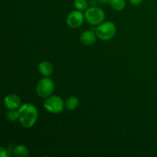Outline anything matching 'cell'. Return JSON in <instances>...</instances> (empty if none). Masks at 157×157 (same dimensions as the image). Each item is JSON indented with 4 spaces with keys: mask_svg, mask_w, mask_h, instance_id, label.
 <instances>
[{
    "mask_svg": "<svg viewBox=\"0 0 157 157\" xmlns=\"http://www.w3.org/2000/svg\"><path fill=\"white\" fill-rule=\"evenodd\" d=\"M18 119L25 128H31L35 125L38 119V110L34 105L25 104L18 109Z\"/></svg>",
    "mask_w": 157,
    "mask_h": 157,
    "instance_id": "obj_1",
    "label": "cell"
},
{
    "mask_svg": "<svg viewBox=\"0 0 157 157\" xmlns=\"http://www.w3.org/2000/svg\"><path fill=\"white\" fill-rule=\"evenodd\" d=\"M116 32V25L111 21H106V22L100 25L95 31L97 36L104 41L111 39L115 35Z\"/></svg>",
    "mask_w": 157,
    "mask_h": 157,
    "instance_id": "obj_2",
    "label": "cell"
},
{
    "mask_svg": "<svg viewBox=\"0 0 157 157\" xmlns=\"http://www.w3.org/2000/svg\"><path fill=\"white\" fill-rule=\"evenodd\" d=\"M84 18L89 24L96 25L104 21L105 18V13L100 8L91 7L86 10Z\"/></svg>",
    "mask_w": 157,
    "mask_h": 157,
    "instance_id": "obj_3",
    "label": "cell"
},
{
    "mask_svg": "<svg viewBox=\"0 0 157 157\" xmlns=\"http://www.w3.org/2000/svg\"><path fill=\"white\" fill-rule=\"evenodd\" d=\"M54 90H55V83L49 78H42L37 84L36 92L40 98H48L53 93Z\"/></svg>",
    "mask_w": 157,
    "mask_h": 157,
    "instance_id": "obj_4",
    "label": "cell"
},
{
    "mask_svg": "<svg viewBox=\"0 0 157 157\" xmlns=\"http://www.w3.org/2000/svg\"><path fill=\"white\" fill-rule=\"evenodd\" d=\"M44 107L50 113H59L64 110V101L58 95L48 97L44 102Z\"/></svg>",
    "mask_w": 157,
    "mask_h": 157,
    "instance_id": "obj_5",
    "label": "cell"
},
{
    "mask_svg": "<svg viewBox=\"0 0 157 157\" xmlns=\"http://www.w3.org/2000/svg\"><path fill=\"white\" fill-rule=\"evenodd\" d=\"M84 18H85L81 11H73L67 16V24L69 27L72 29H76L83 24Z\"/></svg>",
    "mask_w": 157,
    "mask_h": 157,
    "instance_id": "obj_6",
    "label": "cell"
},
{
    "mask_svg": "<svg viewBox=\"0 0 157 157\" xmlns=\"http://www.w3.org/2000/svg\"><path fill=\"white\" fill-rule=\"evenodd\" d=\"M4 104L9 110H17L19 108L21 100L16 94H9L4 98Z\"/></svg>",
    "mask_w": 157,
    "mask_h": 157,
    "instance_id": "obj_7",
    "label": "cell"
},
{
    "mask_svg": "<svg viewBox=\"0 0 157 157\" xmlns=\"http://www.w3.org/2000/svg\"><path fill=\"white\" fill-rule=\"evenodd\" d=\"M96 33H94L92 31H85L81 34L80 40L81 42L86 45H91L96 41Z\"/></svg>",
    "mask_w": 157,
    "mask_h": 157,
    "instance_id": "obj_8",
    "label": "cell"
},
{
    "mask_svg": "<svg viewBox=\"0 0 157 157\" xmlns=\"http://www.w3.org/2000/svg\"><path fill=\"white\" fill-rule=\"evenodd\" d=\"M38 71L43 76H50L53 73V67L48 61H42L38 65Z\"/></svg>",
    "mask_w": 157,
    "mask_h": 157,
    "instance_id": "obj_9",
    "label": "cell"
},
{
    "mask_svg": "<svg viewBox=\"0 0 157 157\" xmlns=\"http://www.w3.org/2000/svg\"><path fill=\"white\" fill-rule=\"evenodd\" d=\"M29 154V150L25 146L18 145L13 149V155L16 157H27Z\"/></svg>",
    "mask_w": 157,
    "mask_h": 157,
    "instance_id": "obj_10",
    "label": "cell"
},
{
    "mask_svg": "<svg viewBox=\"0 0 157 157\" xmlns=\"http://www.w3.org/2000/svg\"><path fill=\"white\" fill-rule=\"evenodd\" d=\"M66 107L69 110H74L78 107L79 105V101L76 97L71 96L69 98H67L65 103Z\"/></svg>",
    "mask_w": 157,
    "mask_h": 157,
    "instance_id": "obj_11",
    "label": "cell"
},
{
    "mask_svg": "<svg viewBox=\"0 0 157 157\" xmlns=\"http://www.w3.org/2000/svg\"><path fill=\"white\" fill-rule=\"evenodd\" d=\"M109 3L116 11H122L126 6L125 0H110Z\"/></svg>",
    "mask_w": 157,
    "mask_h": 157,
    "instance_id": "obj_12",
    "label": "cell"
},
{
    "mask_svg": "<svg viewBox=\"0 0 157 157\" xmlns=\"http://www.w3.org/2000/svg\"><path fill=\"white\" fill-rule=\"evenodd\" d=\"M74 6L75 9L79 11H83L87 9V2L86 0H75L74 1Z\"/></svg>",
    "mask_w": 157,
    "mask_h": 157,
    "instance_id": "obj_13",
    "label": "cell"
},
{
    "mask_svg": "<svg viewBox=\"0 0 157 157\" xmlns=\"http://www.w3.org/2000/svg\"><path fill=\"white\" fill-rule=\"evenodd\" d=\"M18 117V111H16V110H9L6 113V118L11 122H15Z\"/></svg>",
    "mask_w": 157,
    "mask_h": 157,
    "instance_id": "obj_14",
    "label": "cell"
},
{
    "mask_svg": "<svg viewBox=\"0 0 157 157\" xmlns=\"http://www.w3.org/2000/svg\"><path fill=\"white\" fill-rule=\"evenodd\" d=\"M0 156L2 157H7L9 155H8V150H6L5 147H2L0 148Z\"/></svg>",
    "mask_w": 157,
    "mask_h": 157,
    "instance_id": "obj_15",
    "label": "cell"
},
{
    "mask_svg": "<svg viewBox=\"0 0 157 157\" xmlns=\"http://www.w3.org/2000/svg\"><path fill=\"white\" fill-rule=\"evenodd\" d=\"M130 3L133 6H138L143 2V0H130Z\"/></svg>",
    "mask_w": 157,
    "mask_h": 157,
    "instance_id": "obj_16",
    "label": "cell"
},
{
    "mask_svg": "<svg viewBox=\"0 0 157 157\" xmlns=\"http://www.w3.org/2000/svg\"><path fill=\"white\" fill-rule=\"evenodd\" d=\"M101 1V2L102 3H106V2H110V0H100Z\"/></svg>",
    "mask_w": 157,
    "mask_h": 157,
    "instance_id": "obj_17",
    "label": "cell"
}]
</instances>
